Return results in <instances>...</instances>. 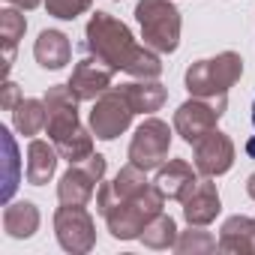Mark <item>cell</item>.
<instances>
[{
	"instance_id": "cell-21",
	"label": "cell",
	"mask_w": 255,
	"mask_h": 255,
	"mask_svg": "<svg viewBox=\"0 0 255 255\" xmlns=\"http://www.w3.org/2000/svg\"><path fill=\"white\" fill-rule=\"evenodd\" d=\"M12 123L21 135H39L48 126V108L45 99H21L12 108Z\"/></svg>"
},
{
	"instance_id": "cell-3",
	"label": "cell",
	"mask_w": 255,
	"mask_h": 255,
	"mask_svg": "<svg viewBox=\"0 0 255 255\" xmlns=\"http://www.w3.org/2000/svg\"><path fill=\"white\" fill-rule=\"evenodd\" d=\"M243 75V57L234 51H222L207 60H195L186 69V90L201 99H222Z\"/></svg>"
},
{
	"instance_id": "cell-28",
	"label": "cell",
	"mask_w": 255,
	"mask_h": 255,
	"mask_svg": "<svg viewBox=\"0 0 255 255\" xmlns=\"http://www.w3.org/2000/svg\"><path fill=\"white\" fill-rule=\"evenodd\" d=\"M9 3H12V6H18V9H36L42 0H9Z\"/></svg>"
},
{
	"instance_id": "cell-24",
	"label": "cell",
	"mask_w": 255,
	"mask_h": 255,
	"mask_svg": "<svg viewBox=\"0 0 255 255\" xmlns=\"http://www.w3.org/2000/svg\"><path fill=\"white\" fill-rule=\"evenodd\" d=\"M174 249H177L180 255H204V252L219 249V240H216L210 231H201V225H189V231L177 234Z\"/></svg>"
},
{
	"instance_id": "cell-31",
	"label": "cell",
	"mask_w": 255,
	"mask_h": 255,
	"mask_svg": "<svg viewBox=\"0 0 255 255\" xmlns=\"http://www.w3.org/2000/svg\"><path fill=\"white\" fill-rule=\"evenodd\" d=\"M252 126H255V105H252Z\"/></svg>"
},
{
	"instance_id": "cell-11",
	"label": "cell",
	"mask_w": 255,
	"mask_h": 255,
	"mask_svg": "<svg viewBox=\"0 0 255 255\" xmlns=\"http://www.w3.org/2000/svg\"><path fill=\"white\" fill-rule=\"evenodd\" d=\"M78 96L72 93V87L69 84H54V87H48V93H45V108H48V138L51 141H57V138H63L66 132H72V129H78Z\"/></svg>"
},
{
	"instance_id": "cell-30",
	"label": "cell",
	"mask_w": 255,
	"mask_h": 255,
	"mask_svg": "<svg viewBox=\"0 0 255 255\" xmlns=\"http://www.w3.org/2000/svg\"><path fill=\"white\" fill-rule=\"evenodd\" d=\"M246 150H249V156H255V138H249V141H246Z\"/></svg>"
},
{
	"instance_id": "cell-10",
	"label": "cell",
	"mask_w": 255,
	"mask_h": 255,
	"mask_svg": "<svg viewBox=\"0 0 255 255\" xmlns=\"http://www.w3.org/2000/svg\"><path fill=\"white\" fill-rule=\"evenodd\" d=\"M114 72L117 69H111L105 60H99L96 54H84L78 63H75V69H72V75H69V87H72V93L81 99V102H93V99H99L108 87H111V78H114Z\"/></svg>"
},
{
	"instance_id": "cell-26",
	"label": "cell",
	"mask_w": 255,
	"mask_h": 255,
	"mask_svg": "<svg viewBox=\"0 0 255 255\" xmlns=\"http://www.w3.org/2000/svg\"><path fill=\"white\" fill-rule=\"evenodd\" d=\"M90 3L93 0H45V9H48V15H54L60 21H72L81 12H87Z\"/></svg>"
},
{
	"instance_id": "cell-4",
	"label": "cell",
	"mask_w": 255,
	"mask_h": 255,
	"mask_svg": "<svg viewBox=\"0 0 255 255\" xmlns=\"http://www.w3.org/2000/svg\"><path fill=\"white\" fill-rule=\"evenodd\" d=\"M141 39L159 54H171L180 45V12L171 0H141L135 6Z\"/></svg>"
},
{
	"instance_id": "cell-19",
	"label": "cell",
	"mask_w": 255,
	"mask_h": 255,
	"mask_svg": "<svg viewBox=\"0 0 255 255\" xmlns=\"http://www.w3.org/2000/svg\"><path fill=\"white\" fill-rule=\"evenodd\" d=\"M39 228V210L33 201H15L6 204L3 210V231L15 240H27L33 237V231Z\"/></svg>"
},
{
	"instance_id": "cell-22",
	"label": "cell",
	"mask_w": 255,
	"mask_h": 255,
	"mask_svg": "<svg viewBox=\"0 0 255 255\" xmlns=\"http://www.w3.org/2000/svg\"><path fill=\"white\" fill-rule=\"evenodd\" d=\"M54 147H57L60 159H66L69 165H78V162H84V159L93 156V135L84 129V126H78V129L66 132L63 138H57Z\"/></svg>"
},
{
	"instance_id": "cell-17",
	"label": "cell",
	"mask_w": 255,
	"mask_h": 255,
	"mask_svg": "<svg viewBox=\"0 0 255 255\" xmlns=\"http://www.w3.org/2000/svg\"><path fill=\"white\" fill-rule=\"evenodd\" d=\"M33 54H36V63L42 69H63L72 57V45H69V36L60 33V30H42L36 45H33Z\"/></svg>"
},
{
	"instance_id": "cell-25",
	"label": "cell",
	"mask_w": 255,
	"mask_h": 255,
	"mask_svg": "<svg viewBox=\"0 0 255 255\" xmlns=\"http://www.w3.org/2000/svg\"><path fill=\"white\" fill-rule=\"evenodd\" d=\"M0 135H3V147H6V180H3V201L9 204L15 186H18V150H15V141H12V132L9 129H0Z\"/></svg>"
},
{
	"instance_id": "cell-13",
	"label": "cell",
	"mask_w": 255,
	"mask_h": 255,
	"mask_svg": "<svg viewBox=\"0 0 255 255\" xmlns=\"http://www.w3.org/2000/svg\"><path fill=\"white\" fill-rule=\"evenodd\" d=\"M219 210H222V204H219V189H216V183L210 180V177H204V180H198V186L183 198V219L189 222V225H210L216 216H219Z\"/></svg>"
},
{
	"instance_id": "cell-12",
	"label": "cell",
	"mask_w": 255,
	"mask_h": 255,
	"mask_svg": "<svg viewBox=\"0 0 255 255\" xmlns=\"http://www.w3.org/2000/svg\"><path fill=\"white\" fill-rule=\"evenodd\" d=\"M192 147H195V168L204 177H219V174H225L234 165V141L225 132H219V129L207 132Z\"/></svg>"
},
{
	"instance_id": "cell-16",
	"label": "cell",
	"mask_w": 255,
	"mask_h": 255,
	"mask_svg": "<svg viewBox=\"0 0 255 255\" xmlns=\"http://www.w3.org/2000/svg\"><path fill=\"white\" fill-rule=\"evenodd\" d=\"M219 252L231 255H255V219L228 216L219 231Z\"/></svg>"
},
{
	"instance_id": "cell-23",
	"label": "cell",
	"mask_w": 255,
	"mask_h": 255,
	"mask_svg": "<svg viewBox=\"0 0 255 255\" xmlns=\"http://www.w3.org/2000/svg\"><path fill=\"white\" fill-rule=\"evenodd\" d=\"M138 240H144V246H150V249H174V243H177V225H174V219L168 213H156L144 225V231H141Z\"/></svg>"
},
{
	"instance_id": "cell-9",
	"label": "cell",
	"mask_w": 255,
	"mask_h": 255,
	"mask_svg": "<svg viewBox=\"0 0 255 255\" xmlns=\"http://www.w3.org/2000/svg\"><path fill=\"white\" fill-rule=\"evenodd\" d=\"M102 177H105V156H99V153H93L90 159H84L78 165H69V171L57 183L60 204H87Z\"/></svg>"
},
{
	"instance_id": "cell-27",
	"label": "cell",
	"mask_w": 255,
	"mask_h": 255,
	"mask_svg": "<svg viewBox=\"0 0 255 255\" xmlns=\"http://www.w3.org/2000/svg\"><path fill=\"white\" fill-rule=\"evenodd\" d=\"M18 102H21L18 84H12V81L6 78V81H3V87H0V108H3V111H12Z\"/></svg>"
},
{
	"instance_id": "cell-29",
	"label": "cell",
	"mask_w": 255,
	"mask_h": 255,
	"mask_svg": "<svg viewBox=\"0 0 255 255\" xmlns=\"http://www.w3.org/2000/svg\"><path fill=\"white\" fill-rule=\"evenodd\" d=\"M246 192H249V198H255V171H252L249 180H246Z\"/></svg>"
},
{
	"instance_id": "cell-18",
	"label": "cell",
	"mask_w": 255,
	"mask_h": 255,
	"mask_svg": "<svg viewBox=\"0 0 255 255\" xmlns=\"http://www.w3.org/2000/svg\"><path fill=\"white\" fill-rule=\"evenodd\" d=\"M57 147H51L48 141H42V138H33L30 144H27V183H33V186H42V183H48L51 177H54V168H57Z\"/></svg>"
},
{
	"instance_id": "cell-5",
	"label": "cell",
	"mask_w": 255,
	"mask_h": 255,
	"mask_svg": "<svg viewBox=\"0 0 255 255\" xmlns=\"http://www.w3.org/2000/svg\"><path fill=\"white\" fill-rule=\"evenodd\" d=\"M225 108H228V96H222V99L192 96L189 102H183L174 111V129L186 144H198L207 132L216 129V123L225 114Z\"/></svg>"
},
{
	"instance_id": "cell-7",
	"label": "cell",
	"mask_w": 255,
	"mask_h": 255,
	"mask_svg": "<svg viewBox=\"0 0 255 255\" xmlns=\"http://www.w3.org/2000/svg\"><path fill=\"white\" fill-rule=\"evenodd\" d=\"M54 234H57V243L72 255H84L96 246V225H93V216L84 210V204L57 207Z\"/></svg>"
},
{
	"instance_id": "cell-15",
	"label": "cell",
	"mask_w": 255,
	"mask_h": 255,
	"mask_svg": "<svg viewBox=\"0 0 255 255\" xmlns=\"http://www.w3.org/2000/svg\"><path fill=\"white\" fill-rule=\"evenodd\" d=\"M117 90L126 96V102H129V108H132L135 114H153V111H159V108L165 105V99H168V90H165L156 78L129 81V84H120Z\"/></svg>"
},
{
	"instance_id": "cell-2",
	"label": "cell",
	"mask_w": 255,
	"mask_h": 255,
	"mask_svg": "<svg viewBox=\"0 0 255 255\" xmlns=\"http://www.w3.org/2000/svg\"><path fill=\"white\" fill-rule=\"evenodd\" d=\"M162 204H165L162 189H159L156 183H150L147 189H141V192H135V195H129V198L111 201V204L102 210V216H105V222H108L111 237H117V240H135V237H141L144 225H147L156 213H162Z\"/></svg>"
},
{
	"instance_id": "cell-8",
	"label": "cell",
	"mask_w": 255,
	"mask_h": 255,
	"mask_svg": "<svg viewBox=\"0 0 255 255\" xmlns=\"http://www.w3.org/2000/svg\"><path fill=\"white\" fill-rule=\"evenodd\" d=\"M132 108L126 102V96L120 90H105L99 99H93V111H90V132L102 141H114L120 132L129 129L132 123Z\"/></svg>"
},
{
	"instance_id": "cell-20",
	"label": "cell",
	"mask_w": 255,
	"mask_h": 255,
	"mask_svg": "<svg viewBox=\"0 0 255 255\" xmlns=\"http://www.w3.org/2000/svg\"><path fill=\"white\" fill-rule=\"evenodd\" d=\"M24 30H27V21H24V15L18 9H3V12H0V39H3V81L9 78L12 57H15V45L24 36Z\"/></svg>"
},
{
	"instance_id": "cell-6",
	"label": "cell",
	"mask_w": 255,
	"mask_h": 255,
	"mask_svg": "<svg viewBox=\"0 0 255 255\" xmlns=\"http://www.w3.org/2000/svg\"><path fill=\"white\" fill-rule=\"evenodd\" d=\"M168 147H171V129H168V123L159 120V117H147L135 129V135H132L129 162L138 165L141 171H153V168H159L165 162Z\"/></svg>"
},
{
	"instance_id": "cell-14",
	"label": "cell",
	"mask_w": 255,
	"mask_h": 255,
	"mask_svg": "<svg viewBox=\"0 0 255 255\" xmlns=\"http://www.w3.org/2000/svg\"><path fill=\"white\" fill-rule=\"evenodd\" d=\"M153 183L162 189L165 198L183 201V198L198 186V174H195V168H192L186 159H171L168 165H159V174H156Z\"/></svg>"
},
{
	"instance_id": "cell-1",
	"label": "cell",
	"mask_w": 255,
	"mask_h": 255,
	"mask_svg": "<svg viewBox=\"0 0 255 255\" xmlns=\"http://www.w3.org/2000/svg\"><path fill=\"white\" fill-rule=\"evenodd\" d=\"M84 48L105 60L111 69H123L135 78H159L162 63L153 48L138 45L132 30L108 12H96L84 27Z\"/></svg>"
}]
</instances>
